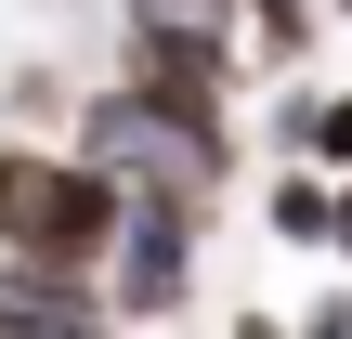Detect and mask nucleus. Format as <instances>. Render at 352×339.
Listing matches in <instances>:
<instances>
[{
	"mask_svg": "<svg viewBox=\"0 0 352 339\" xmlns=\"http://www.w3.org/2000/svg\"><path fill=\"white\" fill-rule=\"evenodd\" d=\"M118 235H131V209H118L104 157H26V144H0V248L13 261H91Z\"/></svg>",
	"mask_w": 352,
	"mask_h": 339,
	"instance_id": "nucleus-1",
	"label": "nucleus"
},
{
	"mask_svg": "<svg viewBox=\"0 0 352 339\" xmlns=\"http://www.w3.org/2000/svg\"><path fill=\"white\" fill-rule=\"evenodd\" d=\"M131 314H170L183 300V209H144L131 222V287H118Z\"/></svg>",
	"mask_w": 352,
	"mask_h": 339,
	"instance_id": "nucleus-2",
	"label": "nucleus"
},
{
	"mask_svg": "<svg viewBox=\"0 0 352 339\" xmlns=\"http://www.w3.org/2000/svg\"><path fill=\"white\" fill-rule=\"evenodd\" d=\"M78 314H91V300H78L65 274H52V287H0V327H78Z\"/></svg>",
	"mask_w": 352,
	"mask_h": 339,
	"instance_id": "nucleus-3",
	"label": "nucleus"
},
{
	"mask_svg": "<svg viewBox=\"0 0 352 339\" xmlns=\"http://www.w3.org/2000/svg\"><path fill=\"white\" fill-rule=\"evenodd\" d=\"M274 222H287V235H340V209H327L314 183H274Z\"/></svg>",
	"mask_w": 352,
	"mask_h": 339,
	"instance_id": "nucleus-4",
	"label": "nucleus"
},
{
	"mask_svg": "<svg viewBox=\"0 0 352 339\" xmlns=\"http://www.w3.org/2000/svg\"><path fill=\"white\" fill-rule=\"evenodd\" d=\"M314 144H327V157L352 170V105H327V118H314Z\"/></svg>",
	"mask_w": 352,
	"mask_h": 339,
	"instance_id": "nucleus-5",
	"label": "nucleus"
},
{
	"mask_svg": "<svg viewBox=\"0 0 352 339\" xmlns=\"http://www.w3.org/2000/svg\"><path fill=\"white\" fill-rule=\"evenodd\" d=\"M340 248H352V196H340Z\"/></svg>",
	"mask_w": 352,
	"mask_h": 339,
	"instance_id": "nucleus-6",
	"label": "nucleus"
}]
</instances>
